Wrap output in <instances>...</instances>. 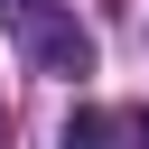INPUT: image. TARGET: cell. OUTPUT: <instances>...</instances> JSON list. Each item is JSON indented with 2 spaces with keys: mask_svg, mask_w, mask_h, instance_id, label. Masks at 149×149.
Segmentation results:
<instances>
[{
  "mask_svg": "<svg viewBox=\"0 0 149 149\" xmlns=\"http://www.w3.org/2000/svg\"><path fill=\"white\" fill-rule=\"evenodd\" d=\"M28 56H37L47 74H84V65H93V37H84L74 19H56V9L28 0Z\"/></svg>",
  "mask_w": 149,
  "mask_h": 149,
  "instance_id": "6da1fadb",
  "label": "cell"
},
{
  "mask_svg": "<svg viewBox=\"0 0 149 149\" xmlns=\"http://www.w3.org/2000/svg\"><path fill=\"white\" fill-rule=\"evenodd\" d=\"M140 149H149V112H140Z\"/></svg>",
  "mask_w": 149,
  "mask_h": 149,
  "instance_id": "7a4b0ae2",
  "label": "cell"
}]
</instances>
